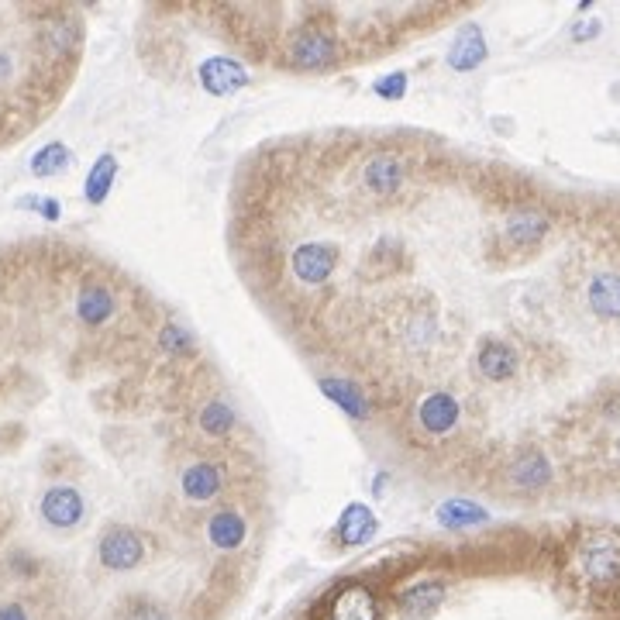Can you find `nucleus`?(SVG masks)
Masks as SVG:
<instances>
[{
	"label": "nucleus",
	"mask_w": 620,
	"mask_h": 620,
	"mask_svg": "<svg viewBox=\"0 0 620 620\" xmlns=\"http://www.w3.org/2000/svg\"><path fill=\"white\" fill-rule=\"evenodd\" d=\"M445 596H448V586L441 583V579H424V583H414L403 589L397 596V607L407 617H431L434 610L445 603Z\"/></svg>",
	"instance_id": "nucleus-4"
},
{
	"label": "nucleus",
	"mask_w": 620,
	"mask_h": 620,
	"mask_svg": "<svg viewBox=\"0 0 620 620\" xmlns=\"http://www.w3.org/2000/svg\"><path fill=\"white\" fill-rule=\"evenodd\" d=\"M569 572L589 596L620 593V534L610 527H589L569 548Z\"/></svg>",
	"instance_id": "nucleus-1"
},
{
	"label": "nucleus",
	"mask_w": 620,
	"mask_h": 620,
	"mask_svg": "<svg viewBox=\"0 0 620 620\" xmlns=\"http://www.w3.org/2000/svg\"><path fill=\"white\" fill-rule=\"evenodd\" d=\"M379 617V603L376 593L362 583L345 586L331 603V620H376Z\"/></svg>",
	"instance_id": "nucleus-3"
},
{
	"label": "nucleus",
	"mask_w": 620,
	"mask_h": 620,
	"mask_svg": "<svg viewBox=\"0 0 620 620\" xmlns=\"http://www.w3.org/2000/svg\"><path fill=\"white\" fill-rule=\"evenodd\" d=\"M586 304L603 321H617L620 317V273L617 269H603L589 279L586 286Z\"/></svg>",
	"instance_id": "nucleus-2"
},
{
	"label": "nucleus",
	"mask_w": 620,
	"mask_h": 620,
	"mask_svg": "<svg viewBox=\"0 0 620 620\" xmlns=\"http://www.w3.org/2000/svg\"><path fill=\"white\" fill-rule=\"evenodd\" d=\"M438 521L445 527H469V524L486 521V510H479L476 503H469V500H448L438 507Z\"/></svg>",
	"instance_id": "nucleus-8"
},
{
	"label": "nucleus",
	"mask_w": 620,
	"mask_h": 620,
	"mask_svg": "<svg viewBox=\"0 0 620 620\" xmlns=\"http://www.w3.org/2000/svg\"><path fill=\"white\" fill-rule=\"evenodd\" d=\"M200 83H204L211 93H235V90L245 87L248 76L235 59L214 56V59H207L204 66H200Z\"/></svg>",
	"instance_id": "nucleus-5"
},
{
	"label": "nucleus",
	"mask_w": 620,
	"mask_h": 620,
	"mask_svg": "<svg viewBox=\"0 0 620 620\" xmlns=\"http://www.w3.org/2000/svg\"><path fill=\"white\" fill-rule=\"evenodd\" d=\"M66 166H69V149L62 142H49L35 159H31V173L35 176H56Z\"/></svg>",
	"instance_id": "nucleus-10"
},
{
	"label": "nucleus",
	"mask_w": 620,
	"mask_h": 620,
	"mask_svg": "<svg viewBox=\"0 0 620 620\" xmlns=\"http://www.w3.org/2000/svg\"><path fill=\"white\" fill-rule=\"evenodd\" d=\"M372 534H376V517H372L362 503H352L338 521V541L345 548H359V545H366Z\"/></svg>",
	"instance_id": "nucleus-6"
},
{
	"label": "nucleus",
	"mask_w": 620,
	"mask_h": 620,
	"mask_svg": "<svg viewBox=\"0 0 620 620\" xmlns=\"http://www.w3.org/2000/svg\"><path fill=\"white\" fill-rule=\"evenodd\" d=\"M483 56H486L483 35H479V31H462V35L455 38L452 52H448V62H452L455 69H472L483 62Z\"/></svg>",
	"instance_id": "nucleus-7"
},
{
	"label": "nucleus",
	"mask_w": 620,
	"mask_h": 620,
	"mask_svg": "<svg viewBox=\"0 0 620 620\" xmlns=\"http://www.w3.org/2000/svg\"><path fill=\"white\" fill-rule=\"evenodd\" d=\"M114 173H118V162H114V155H104V159H97V166H93L90 176H87V200H90V204H100V200L107 197V190H111V183H114Z\"/></svg>",
	"instance_id": "nucleus-9"
}]
</instances>
